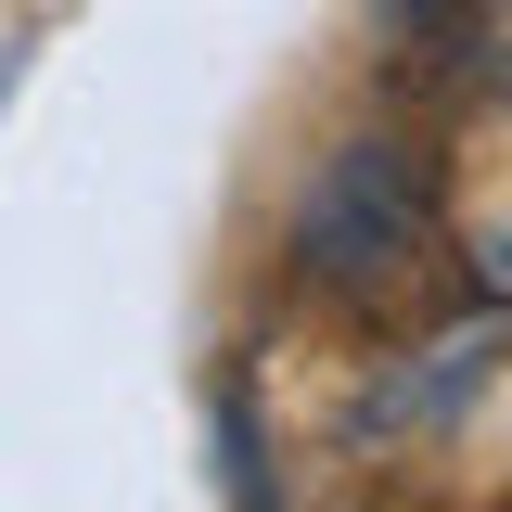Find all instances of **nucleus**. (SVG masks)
<instances>
[{
	"instance_id": "obj_1",
	"label": "nucleus",
	"mask_w": 512,
	"mask_h": 512,
	"mask_svg": "<svg viewBox=\"0 0 512 512\" xmlns=\"http://www.w3.org/2000/svg\"><path fill=\"white\" fill-rule=\"evenodd\" d=\"M282 244H295V282L333 295V308H384L423 256H436V167L410 154V141H333L295 192V218H282Z\"/></svg>"
},
{
	"instance_id": "obj_2",
	"label": "nucleus",
	"mask_w": 512,
	"mask_h": 512,
	"mask_svg": "<svg viewBox=\"0 0 512 512\" xmlns=\"http://www.w3.org/2000/svg\"><path fill=\"white\" fill-rule=\"evenodd\" d=\"M500 512H512V500H500Z\"/></svg>"
}]
</instances>
